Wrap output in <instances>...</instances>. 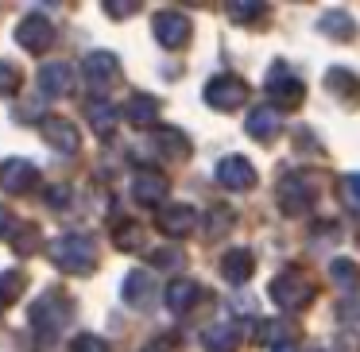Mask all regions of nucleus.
Returning <instances> with one entry per match:
<instances>
[{"label":"nucleus","instance_id":"1","mask_svg":"<svg viewBox=\"0 0 360 352\" xmlns=\"http://www.w3.org/2000/svg\"><path fill=\"white\" fill-rule=\"evenodd\" d=\"M47 256H51V263H55L58 271L86 275V271L97 267V244H94V236H86V233H66L47 248Z\"/></svg>","mask_w":360,"mask_h":352},{"label":"nucleus","instance_id":"2","mask_svg":"<svg viewBox=\"0 0 360 352\" xmlns=\"http://www.w3.org/2000/svg\"><path fill=\"white\" fill-rule=\"evenodd\" d=\"M70 313H74L70 298H66L63 290H47V294H39L32 302L27 321H32V329L43 337V341H55V337L63 333V325L70 321Z\"/></svg>","mask_w":360,"mask_h":352},{"label":"nucleus","instance_id":"3","mask_svg":"<svg viewBox=\"0 0 360 352\" xmlns=\"http://www.w3.org/2000/svg\"><path fill=\"white\" fill-rule=\"evenodd\" d=\"M318 202V182H314L310 171H287L279 178V209L290 213V217H302V213L314 209Z\"/></svg>","mask_w":360,"mask_h":352},{"label":"nucleus","instance_id":"4","mask_svg":"<svg viewBox=\"0 0 360 352\" xmlns=\"http://www.w3.org/2000/svg\"><path fill=\"white\" fill-rule=\"evenodd\" d=\"M267 294H271V302L279 306V310H302V306H310L314 298V282L310 275H302L298 267H287V271H279L271 279V287H267Z\"/></svg>","mask_w":360,"mask_h":352},{"label":"nucleus","instance_id":"5","mask_svg":"<svg viewBox=\"0 0 360 352\" xmlns=\"http://www.w3.org/2000/svg\"><path fill=\"white\" fill-rule=\"evenodd\" d=\"M202 97H205V105H210V109L233 112V109H240V105L248 101V82L236 78V74H217V78L205 82Z\"/></svg>","mask_w":360,"mask_h":352},{"label":"nucleus","instance_id":"6","mask_svg":"<svg viewBox=\"0 0 360 352\" xmlns=\"http://www.w3.org/2000/svg\"><path fill=\"white\" fill-rule=\"evenodd\" d=\"M82 74H86V86L94 89V93H105L109 86L120 82V58L112 55V51H94V55H86V63H82Z\"/></svg>","mask_w":360,"mask_h":352},{"label":"nucleus","instance_id":"7","mask_svg":"<svg viewBox=\"0 0 360 352\" xmlns=\"http://www.w3.org/2000/svg\"><path fill=\"white\" fill-rule=\"evenodd\" d=\"M264 89L275 97V105H283V109H298V105H302V97H306V86H302V82H298L283 63L271 66V74H267Z\"/></svg>","mask_w":360,"mask_h":352},{"label":"nucleus","instance_id":"8","mask_svg":"<svg viewBox=\"0 0 360 352\" xmlns=\"http://www.w3.org/2000/svg\"><path fill=\"white\" fill-rule=\"evenodd\" d=\"M16 43L24 51H32V55H43V51L55 43V24H51L43 12H32V16H24L16 24Z\"/></svg>","mask_w":360,"mask_h":352},{"label":"nucleus","instance_id":"9","mask_svg":"<svg viewBox=\"0 0 360 352\" xmlns=\"http://www.w3.org/2000/svg\"><path fill=\"white\" fill-rule=\"evenodd\" d=\"M217 182L225 190H233V194H248L252 186H256V167L248 163L244 155H225V159H217Z\"/></svg>","mask_w":360,"mask_h":352},{"label":"nucleus","instance_id":"10","mask_svg":"<svg viewBox=\"0 0 360 352\" xmlns=\"http://www.w3.org/2000/svg\"><path fill=\"white\" fill-rule=\"evenodd\" d=\"M151 27H155V39L163 43L167 51H182L190 43V35H194V24H190V16H182V12H159Z\"/></svg>","mask_w":360,"mask_h":352},{"label":"nucleus","instance_id":"11","mask_svg":"<svg viewBox=\"0 0 360 352\" xmlns=\"http://www.w3.org/2000/svg\"><path fill=\"white\" fill-rule=\"evenodd\" d=\"M159 233L171 236V240H182V236H190L198 228V209L186 202H174V205H163L159 209Z\"/></svg>","mask_w":360,"mask_h":352},{"label":"nucleus","instance_id":"12","mask_svg":"<svg viewBox=\"0 0 360 352\" xmlns=\"http://www.w3.org/2000/svg\"><path fill=\"white\" fill-rule=\"evenodd\" d=\"M159 287H155V275L143 271V267H136V271L124 275V287H120V298H124L128 306H136V310H148L151 302H155Z\"/></svg>","mask_w":360,"mask_h":352},{"label":"nucleus","instance_id":"13","mask_svg":"<svg viewBox=\"0 0 360 352\" xmlns=\"http://www.w3.org/2000/svg\"><path fill=\"white\" fill-rule=\"evenodd\" d=\"M43 140H47L55 151H63V155H74V151L82 148V132L66 117H47L43 120Z\"/></svg>","mask_w":360,"mask_h":352},{"label":"nucleus","instance_id":"14","mask_svg":"<svg viewBox=\"0 0 360 352\" xmlns=\"http://www.w3.org/2000/svg\"><path fill=\"white\" fill-rule=\"evenodd\" d=\"M0 182H4L8 194H27V190H35V182H39V167H35L32 159H8L4 171H0Z\"/></svg>","mask_w":360,"mask_h":352},{"label":"nucleus","instance_id":"15","mask_svg":"<svg viewBox=\"0 0 360 352\" xmlns=\"http://www.w3.org/2000/svg\"><path fill=\"white\" fill-rule=\"evenodd\" d=\"M39 89L43 97H66L74 89V70L70 63H43L39 66Z\"/></svg>","mask_w":360,"mask_h":352},{"label":"nucleus","instance_id":"16","mask_svg":"<svg viewBox=\"0 0 360 352\" xmlns=\"http://www.w3.org/2000/svg\"><path fill=\"white\" fill-rule=\"evenodd\" d=\"M252 271H256V256H252L248 248H229L225 256H221V275H225V282H233V287H244V282L252 279Z\"/></svg>","mask_w":360,"mask_h":352},{"label":"nucleus","instance_id":"17","mask_svg":"<svg viewBox=\"0 0 360 352\" xmlns=\"http://www.w3.org/2000/svg\"><path fill=\"white\" fill-rule=\"evenodd\" d=\"M132 197L140 205H163L167 197V178L159 171H136L132 174Z\"/></svg>","mask_w":360,"mask_h":352},{"label":"nucleus","instance_id":"18","mask_svg":"<svg viewBox=\"0 0 360 352\" xmlns=\"http://www.w3.org/2000/svg\"><path fill=\"white\" fill-rule=\"evenodd\" d=\"M248 136L252 140H259V143H271L275 136H279V128H283V117H279V109H271V105H259V109H252L248 112Z\"/></svg>","mask_w":360,"mask_h":352},{"label":"nucleus","instance_id":"19","mask_svg":"<svg viewBox=\"0 0 360 352\" xmlns=\"http://www.w3.org/2000/svg\"><path fill=\"white\" fill-rule=\"evenodd\" d=\"M236 344H240V325L236 321H213L202 333L205 352H236Z\"/></svg>","mask_w":360,"mask_h":352},{"label":"nucleus","instance_id":"20","mask_svg":"<svg viewBox=\"0 0 360 352\" xmlns=\"http://www.w3.org/2000/svg\"><path fill=\"white\" fill-rule=\"evenodd\" d=\"M86 120H89V128H94L101 140H109L112 132H117V120H120V112H117V105H109L105 97H94V101L86 105Z\"/></svg>","mask_w":360,"mask_h":352},{"label":"nucleus","instance_id":"21","mask_svg":"<svg viewBox=\"0 0 360 352\" xmlns=\"http://www.w3.org/2000/svg\"><path fill=\"white\" fill-rule=\"evenodd\" d=\"M198 298H202V287H198L194 279H174V282H167L163 302H167V310H171V313H186Z\"/></svg>","mask_w":360,"mask_h":352},{"label":"nucleus","instance_id":"22","mask_svg":"<svg viewBox=\"0 0 360 352\" xmlns=\"http://www.w3.org/2000/svg\"><path fill=\"white\" fill-rule=\"evenodd\" d=\"M124 117H128V124H132V128H155L159 101H155V97H148V93H132V97H128V105H124Z\"/></svg>","mask_w":360,"mask_h":352},{"label":"nucleus","instance_id":"23","mask_svg":"<svg viewBox=\"0 0 360 352\" xmlns=\"http://www.w3.org/2000/svg\"><path fill=\"white\" fill-rule=\"evenodd\" d=\"M318 32L329 35V39H352L356 20H352L345 8H329V12H321V16H318Z\"/></svg>","mask_w":360,"mask_h":352},{"label":"nucleus","instance_id":"24","mask_svg":"<svg viewBox=\"0 0 360 352\" xmlns=\"http://www.w3.org/2000/svg\"><path fill=\"white\" fill-rule=\"evenodd\" d=\"M155 148L163 159H179V163L190 155V140L182 128H155Z\"/></svg>","mask_w":360,"mask_h":352},{"label":"nucleus","instance_id":"25","mask_svg":"<svg viewBox=\"0 0 360 352\" xmlns=\"http://www.w3.org/2000/svg\"><path fill=\"white\" fill-rule=\"evenodd\" d=\"M329 275H333V282L341 290H349V294H360V267L352 263V259H333V263H329Z\"/></svg>","mask_w":360,"mask_h":352},{"label":"nucleus","instance_id":"26","mask_svg":"<svg viewBox=\"0 0 360 352\" xmlns=\"http://www.w3.org/2000/svg\"><path fill=\"white\" fill-rule=\"evenodd\" d=\"M290 337H295V325H287V321H259L256 325V341L271 344V348H283Z\"/></svg>","mask_w":360,"mask_h":352},{"label":"nucleus","instance_id":"27","mask_svg":"<svg viewBox=\"0 0 360 352\" xmlns=\"http://www.w3.org/2000/svg\"><path fill=\"white\" fill-rule=\"evenodd\" d=\"M112 240H117L120 252H140V248H143V228L136 225V221H117V228H112Z\"/></svg>","mask_w":360,"mask_h":352},{"label":"nucleus","instance_id":"28","mask_svg":"<svg viewBox=\"0 0 360 352\" xmlns=\"http://www.w3.org/2000/svg\"><path fill=\"white\" fill-rule=\"evenodd\" d=\"M233 217H236V213L229 209V205H213L210 217H205V236H210V240H217L221 233H229V228H233Z\"/></svg>","mask_w":360,"mask_h":352},{"label":"nucleus","instance_id":"29","mask_svg":"<svg viewBox=\"0 0 360 352\" xmlns=\"http://www.w3.org/2000/svg\"><path fill=\"white\" fill-rule=\"evenodd\" d=\"M326 86H329V89H341L345 101H349V93H352V101H360V78H352V74L341 70V66H333V70H329Z\"/></svg>","mask_w":360,"mask_h":352},{"label":"nucleus","instance_id":"30","mask_svg":"<svg viewBox=\"0 0 360 352\" xmlns=\"http://www.w3.org/2000/svg\"><path fill=\"white\" fill-rule=\"evenodd\" d=\"M182 259H186V256H182L179 248H155V252H151V263L163 267V271H179Z\"/></svg>","mask_w":360,"mask_h":352},{"label":"nucleus","instance_id":"31","mask_svg":"<svg viewBox=\"0 0 360 352\" xmlns=\"http://www.w3.org/2000/svg\"><path fill=\"white\" fill-rule=\"evenodd\" d=\"M16 89H20V70L0 58V97H12Z\"/></svg>","mask_w":360,"mask_h":352},{"label":"nucleus","instance_id":"32","mask_svg":"<svg viewBox=\"0 0 360 352\" xmlns=\"http://www.w3.org/2000/svg\"><path fill=\"white\" fill-rule=\"evenodd\" d=\"M229 16L233 20H256V16H264V4H256V0H233V4H229Z\"/></svg>","mask_w":360,"mask_h":352},{"label":"nucleus","instance_id":"33","mask_svg":"<svg viewBox=\"0 0 360 352\" xmlns=\"http://www.w3.org/2000/svg\"><path fill=\"white\" fill-rule=\"evenodd\" d=\"M341 197L349 209H360V174H345L341 178Z\"/></svg>","mask_w":360,"mask_h":352},{"label":"nucleus","instance_id":"34","mask_svg":"<svg viewBox=\"0 0 360 352\" xmlns=\"http://www.w3.org/2000/svg\"><path fill=\"white\" fill-rule=\"evenodd\" d=\"M70 352H109V348H105V341H101V337H94V333H82V337H74Z\"/></svg>","mask_w":360,"mask_h":352},{"label":"nucleus","instance_id":"35","mask_svg":"<svg viewBox=\"0 0 360 352\" xmlns=\"http://www.w3.org/2000/svg\"><path fill=\"white\" fill-rule=\"evenodd\" d=\"M105 12H109L112 20H128L136 12V4H132V0H109V4H105Z\"/></svg>","mask_w":360,"mask_h":352},{"label":"nucleus","instance_id":"36","mask_svg":"<svg viewBox=\"0 0 360 352\" xmlns=\"http://www.w3.org/2000/svg\"><path fill=\"white\" fill-rule=\"evenodd\" d=\"M0 294L8 298V302L20 294V275H16V271H4V275H0Z\"/></svg>","mask_w":360,"mask_h":352},{"label":"nucleus","instance_id":"37","mask_svg":"<svg viewBox=\"0 0 360 352\" xmlns=\"http://www.w3.org/2000/svg\"><path fill=\"white\" fill-rule=\"evenodd\" d=\"M35 244H39V228H27V233H20V236H16L20 256H27V248H35Z\"/></svg>","mask_w":360,"mask_h":352},{"label":"nucleus","instance_id":"38","mask_svg":"<svg viewBox=\"0 0 360 352\" xmlns=\"http://www.w3.org/2000/svg\"><path fill=\"white\" fill-rule=\"evenodd\" d=\"M66 202H70V190H66V186H51V194H47V205H55V209H63Z\"/></svg>","mask_w":360,"mask_h":352},{"label":"nucleus","instance_id":"39","mask_svg":"<svg viewBox=\"0 0 360 352\" xmlns=\"http://www.w3.org/2000/svg\"><path fill=\"white\" fill-rule=\"evenodd\" d=\"M341 318L360 321V298H352V302H341Z\"/></svg>","mask_w":360,"mask_h":352},{"label":"nucleus","instance_id":"40","mask_svg":"<svg viewBox=\"0 0 360 352\" xmlns=\"http://www.w3.org/2000/svg\"><path fill=\"white\" fill-rule=\"evenodd\" d=\"M12 225H16V221H12V213L4 209V205H0V236H8V233H12Z\"/></svg>","mask_w":360,"mask_h":352},{"label":"nucleus","instance_id":"41","mask_svg":"<svg viewBox=\"0 0 360 352\" xmlns=\"http://www.w3.org/2000/svg\"><path fill=\"white\" fill-rule=\"evenodd\" d=\"M275 352H298V348H295V344H283V348H275Z\"/></svg>","mask_w":360,"mask_h":352},{"label":"nucleus","instance_id":"42","mask_svg":"<svg viewBox=\"0 0 360 352\" xmlns=\"http://www.w3.org/2000/svg\"><path fill=\"white\" fill-rule=\"evenodd\" d=\"M143 352H163V348H159V344H151V348H143Z\"/></svg>","mask_w":360,"mask_h":352},{"label":"nucleus","instance_id":"43","mask_svg":"<svg viewBox=\"0 0 360 352\" xmlns=\"http://www.w3.org/2000/svg\"><path fill=\"white\" fill-rule=\"evenodd\" d=\"M4 306H8V298H4V294H0V310H4Z\"/></svg>","mask_w":360,"mask_h":352}]
</instances>
